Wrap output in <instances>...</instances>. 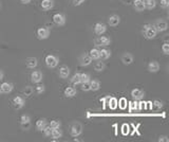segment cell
<instances>
[{"instance_id": "10", "label": "cell", "mask_w": 169, "mask_h": 142, "mask_svg": "<svg viewBox=\"0 0 169 142\" xmlns=\"http://www.w3.org/2000/svg\"><path fill=\"white\" fill-rule=\"evenodd\" d=\"M42 79H43V75H42L41 71L35 70V71H33L31 73V82H32V83L38 84V83H40V82L42 81Z\"/></svg>"}, {"instance_id": "8", "label": "cell", "mask_w": 169, "mask_h": 142, "mask_svg": "<svg viewBox=\"0 0 169 142\" xmlns=\"http://www.w3.org/2000/svg\"><path fill=\"white\" fill-rule=\"evenodd\" d=\"M20 125L22 129L24 131H28L31 126V118H30L29 114H22L20 117Z\"/></svg>"}, {"instance_id": "17", "label": "cell", "mask_w": 169, "mask_h": 142, "mask_svg": "<svg viewBox=\"0 0 169 142\" xmlns=\"http://www.w3.org/2000/svg\"><path fill=\"white\" fill-rule=\"evenodd\" d=\"M147 68L150 73H156V72L160 70V64H159V62H156V61H151V62H149Z\"/></svg>"}, {"instance_id": "33", "label": "cell", "mask_w": 169, "mask_h": 142, "mask_svg": "<svg viewBox=\"0 0 169 142\" xmlns=\"http://www.w3.org/2000/svg\"><path fill=\"white\" fill-rule=\"evenodd\" d=\"M60 125H61V123H60V121H59V120H52L51 122H50V125L49 126L52 129H53V128L60 127Z\"/></svg>"}, {"instance_id": "44", "label": "cell", "mask_w": 169, "mask_h": 142, "mask_svg": "<svg viewBox=\"0 0 169 142\" xmlns=\"http://www.w3.org/2000/svg\"><path fill=\"white\" fill-rule=\"evenodd\" d=\"M3 76H4L3 71H2L1 69H0V81H1V80H3Z\"/></svg>"}, {"instance_id": "28", "label": "cell", "mask_w": 169, "mask_h": 142, "mask_svg": "<svg viewBox=\"0 0 169 142\" xmlns=\"http://www.w3.org/2000/svg\"><path fill=\"white\" fill-rule=\"evenodd\" d=\"M89 55H90L91 58L94 59V61H98L99 59V49H97V48L91 49L90 52H89Z\"/></svg>"}, {"instance_id": "18", "label": "cell", "mask_w": 169, "mask_h": 142, "mask_svg": "<svg viewBox=\"0 0 169 142\" xmlns=\"http://www.w3.org/2000/svg\"><path fill=\"white\" fill-rule=\"evenodd\" d=\"M58 74H59V78L60 79H68L69 75H70V68L68 66H61L59 68V71H58Z\"/></svg>"}, {"instance_id": "13", "label": "cell", "mask_w": 169, "mask_h": 142, "mask_svg": "<svg viewBox=\"0 0 169 142\" xmlns=\"http://www.w3.org/2000/svg\"><path fill=\"white\" fill-rule=\"evenodd\" d=\"M145 96V93H144L142 89H138V88H134L131 90V97L135 100V101H138V100H142Z\"/></svg>"}, {"instance_id": "45", "label": "cell", "mask_w": 169, "mask_h": 142, "mask_svg": "<svg viewBox=\"0 0 169 142\" xmlns=\"http://www.w3.org/2000/svg\"><path fill=\"white\" fill-rule=\"evenodd\" d=\"M0 7H1V3H0Z\"/></svg>"}, {"instance_id": "21", "label": "cell", "mask_w": 169, "mask_h": 142, "mask_svg": "<svg viewBox=\"0 0 169 142\" xmlns=\"http://www.w3.org/2000/svg\"><path fill=\"white\" fill-rule=\"evenodd\" d=\"M110 56H111V51L109 49L103 48L101 50H99V59L106 61V59L110 58Z\"/></svg>"}, {"instance_id": "14", "label": "cell", "mask_w": 169, "mask_h": 142, "mask_svg": "<svg viewBox=\"0 0 169 142\" xmlns=\"http://www.w3.org/2000/svg\"><path fill=\"white\" fill-rule=\"evenodd\" d=\"M92 61H93V59L91 58V56L86 53L83 54V55L79 57V63H80V65L83 67H87V66H89V65H91Z\"/></svg>"}, {"instance_id": "41", "label": "cell", "mask_w": 169, "mask_h": 142, "mask_svg": "<svg viewBox=\"0 0 169 142\" xmlns=\"http://www.w3.org/2000/svg\"><path fill=\"white\" fill-rule=\"evenodd\" d=\"M159 142H168L169 141V138L167 136H160L158 139Z\"/></svg>"}, {"instance_id": "9", "label": "cell", "mask_w": 169, "mask_h": 142, "mask_svg": "<svg viewBox=\"0 0 169 142\" xmlns=\"http://www.w3.org/2000/svg\"><path fill=\"white\" fill-rule=\"evenodd\" d=\"M121 61L122 63L124 65H126V66H129V65H131L133 63L134 61V57L131 53H129V52H125V53L122 54L121 56Z\"/></svg>"}, {"instance_id": "4", "label": "cell", "mask_w": 169, "mask_h": 142, "mask_svg": "<svg viewBox=\"0 0 169 142\" xmlns=\"http://www.w3.org/2000/svg\"><path fill=\"white\" fill-rule=\"evenodd\" d=\"M36 36H37V38L40 39V41L49 38V36H50L49 28H47V27H40V28H38L36 30Z\"/></svg>"}, {"instance_id": "25", "label": "cell", "mask_w": 169, "mask_h": 142, "mask_svg": "<svg viewBox=\"0 0 169 142\" xmlns=\"http://www.w3.org/2000/svg\"><path fill=\"white\" fill-rule=\"evenodd\" d=\"M89 83H90L91 90L97 91V90H99V88H101V82H99L98 80H90Z\"/></svg>"}, {"instance_id": "22", "label": "cell", "mask_w": 169, "mask_h": 142, "mask_svg": "<svg viewBox=\"0 0 169 142\" xmlns=\"http://www.w3.org/2000/svg\"><path fill=\"white\" fill-rule=\"evenodd\" d=\"M76 93H77V91H76V89L74 88V87H67L66 89H64V94L66 96V98H74V97L76 96Z\"/></svg>"}, {"instance_id": "23", "label": "cell", "mask_w": 169, "mask_h": 142, "mask_svg": "<svg viewBox=\"0 0 169 142\" xmlns=\"http://www.w3.org/2000/svg\"><path fill=\"white\" fill-rule=\"evenodd\" d=\"M51 136L52 138L54 139L53 141H56L58 139H60L63 137V131L60 129V127H57V128H53L51 131Z\"/></svg>"}, {"instance_id": "11", "label": "cell", "mask_w": 169, "mask_h": 142, "mask_svg": "<svg viewBox=\"0 0 169 142\" xmlns=\"http://www.w3.org/2000/svg\"><path fill=\"white\" fill-rule=\"evenodd\" d=\"M94 32H95L96 35H103L104 33L107 31V26L103 22H97V24H94Z\"/></svg>"}, {"instance_id": "2", "label": "cell", "mask_w": 169, "mask_h": 142, "mask_svg": "<svg viewBox=\"0 0 169 142\" xmlns=\"http://www.w3.org/2000/svg\"><path fill=\"white\" fill-rule=\"evenodd\" d=\"M83 125H81L80 123H78V122H73V123L70 125V129H69V131H70V135L72 137H74V138H76V137L80 136L81 134H83Z\"/></svg>"}, {"instance_id": "42", "label": "cell", "mask_w": 169, "mask_h": 142, "mask_svg": "<svg viewBox=\"0 0 169 142\" xmlns=\"http://www.w3.org/2000/svg\"><path fill=\"white\" fill-rule=\"evenodd\" d=\"M86 0H73V4L75 6H81Z\"/></svg>"}, {"instance_id": "46", "label": "cell", "mask_w": 169, "mask_h": 142, "mask_svg": "<svg viewBox=\"0 0 169 142\" xmlns=\"http://www.w3.org/2000/svg\"><path fill=\"white\" fill-rule=\"evenodd\" d=\"M0 93H1V90H0Z\"/></svg>"}, {"instance_id": "26", "label": "cell", "mask_w": 169, "mask_h": 142, "mask_svg": "<svg viewBox=\"0 0 169 142\" xmlns=\"http://www.w3.org/2000/svg\"><path fill=\"white\" fill-rule=\"evenodd\" d=\"M80 74H81V73H75V74H74V75L70 79V82H71L72 85H74V86L80 85V83H81Z\"/></svg>"}, {"instance_id": "1", "label": "cell", "mask_w": 169, "mask_h": 142, "mask_svg": "<svg viewBox=\"0 0 169 142\" xmlns=\"http://www.w3.org/2000/svg\"><path fill=\"white\" fill-rule=\"evenodd\" d=\"M143 34L145 36V38L153 39L158 35V31H156V29L155 28L153 24H145L143 27Z\"/></svg>"}, {"instance_id": "12", "label": "cell", "mask_w": 169, "mask_h": 142, "mask_svg": "<svg viewBox=\"0 0 169 142\" xmlns=\"http://www.w3.org/2000/svg\"><path fill=\"white\" fill-rule=\"evenodd\" d=\"M14 89V85L12 83H9V82H4L0 85V90H1L2 93H11Z\"/></svg>"}, {"instance_id": "34", "label": "cell", "mask_w": 169, "mask_h": 142, "mask_svg": "<svg viewBox=\"0 0 169 142\" xmlns=\"http://www.w3.org/2000/svg\"><path fill=\"white\" fill-rule=\"evenodd\" d=\"M117 100L115 98H110V101H109V106H110V108L112 109H115L116 107H117Z\"/></svg>"}, {"instance_id": "27", "label": "cell", "mask_w": 169, "mask_h": 142, "mask_svg": "<svg viewBox=\"0 0 169 142\" xmlns=\"http://www.w3.org/2000/svg\"><path fill=\"white\" fill-rule=\"evenodd\" d=\"M47 125H48V123H47L46 119H39V120H37V122H36V128H37V131H42V129L46 127Z\"/></svg>"}, {"instance_id": "37", "label": "cell", "mask_w": 169, "mask_h": 142, "mask_svg": "<svg viewBox=\"0 0 169 142\" xmlns=\"http://www.w3.org/2000/svg\"><path fill=\"white\" fill-rule=\"evenodd\" d=\"M42 131H43V134H44V136H46V137H50V136H51L52 128L50 127V126L47 125L46 127H44L43 129H42Z\"/></svg>"}, {"instance_id": "7", "label": "cell", "mask_w": 169, "mask_h": 142, "mask_svg": "<svg viewBox=\"0 0 169 142\" xmlns=\"http://www.w3.org/2000/svg\"><path fill=\"white\" fill-rule=\"evenodd\" d=\"M111 44V39L108 36L99 35L98 38L95 39V45L98 47H107Z\"/></svg>"}, {"instance_id": "32", "label": "cell", "mask_w": 169, "mask_h": 142, "mask_svg": "<svg viewBox=\"0 0 169 142\" xmlns=\"http://www.w3.org/2000/svg\"><path fill=\"white\" fill-rule=\"evenodd\" d=\"M44 90H46V88H44V85H43V84L38 83V84H37V86L35 87V91H36V93H38V94L43 93H44Z\"/></svg>"}, {"instance_id": "31", "label": "cell", "mask_w": 169, "mask_h": 142, "mask_svg": "<svg viewBox=\"0 0 169 142\" xmlns=\"http://www.w3.org/2000/svg\"><path fill=\"white\" fill-rule=\"evenodd\" d=\"M80 80H81V83H88V82H90L91 76H90V74L89 73H81L80 74Z\"/></svg>"}, {"instance_id": "20", "label": "cell", "mask_w": 169, "mask_h": 142, "mask_svg": "<svg viewBox=\"0 0 169 142\" xmlns=\"http://www.w3.org/2000/svg\"><path fill=\"white\" fill-rule=\"evenodd\" d=\"M40 6L43 11H49V10L53 9L54 6V1L53 0H41Z\"/></svg>"}, {"instance_id": "19", "label": "cell", "mask_w": 169, "mask_h": 142, "mask_svg": "<svg viewBox=\"0 0 169 142\" xmlns=\"http://www.w3.org/2000/svg\"><path fill=\"white\" fill-rule=\"evenodd\" d=\"M13 104L16 109H21L22 107L24 106V104H26V101H24V99L22 98V97L18 96V97H15L13 99Z\"/></svg>"}, {"instance_id": "40", "label": "cell", "mask_w": 169, "mask_h": 142, "mask_svg": "<svg viewBox=\"0 0 169 142\" xmlns=\"http://www.w3.org/2000/svg\"><path fill=\"white\" fill-rule=\"evenodd\" d=\"M163 106V103L160 101H155V103H153V107H155V109H161Z\"/></svg>"}, {"instance_id": "24", "label": "cell", "mask_w": 169, "mask_h": 142, "mask_svg": "<svg viewBox=\"0 0 169 142\" xmlns=\"http://www.w3.org/2000/svg\"><path fill=\"white\" fill-rule=\"evenodd\" d=\"M26 65L27 67L30 69H34L37 67V65H38V61H37L36 57H29L28 59H27L26 62Z\"/></svg>"}, {"instance_id": "35", "label": "cell", "mask_w": 169, "mask_h": 142, "mask_svg": "<svg viewBox=\"0 0 169 142\" xmlns=\"http://www.w3.org/2000/svg\"><path fill=\"white\" fill-rule=\"evenodd\" d=\"M32 93H33V88L32 87H30V86H27L26 88L23 89V94L26 97H30V96H32Z\"/></svg>"}, {"instance_id": "39", "label": "cell", "mask_w": 169, "mask_h": 142, "mask_svg": "<svg viewBox=\"0 0 169 142\" xmlns=\"http://www.w3.org/2000/svg\"><path fill=\"white\" fill-rule=\"evenodd\" d=\"M160 6H161V7H163V9H168L169 7V0H161Z\"/></svg>"}, {"instance_id": "6", "label": "cell", "mask_w": 169, "mask_h": 142, "mask_svg": "<svg viewBox=\"0 0 169 142\" xmlns=\"http://www.w3.org/2000/svg\"><path fill=\"white\" fill-rule=\"evenodd\" d=\"M155 28L156 29V31L159 32H164L166 31V30L168 29V24L166 20H164V19H158L155 22Z\"/></svg>"}, {"instance_id": "38", "label": "cell", "mask_w": 169, "mask_h": 142, "mask_svg": "<svg viewBox=\"0 0 169 142\" xmlns=\"http://www.w3.org/2000/svg\"><path fill=\"white\" fill-rule=\"evenodd\" d=\"M81 90L83 91H90V83H81Z\"/></svg>"}, {"instance_id": "36", "label": "cell", "mask_w": 169, "mask_h": 142, "mask_svg": "<svg viewBox=\"0 0 169 142\" xmlns=\"http://www.w3.org/2000/svg\"><path fill=\"white\" fill-rule=\"evenodd\" d=\"M162 51L165 55H168L169 54V44L167 43V41L162 45Z\"/></svg>"}, {"instance_id": "16", "label": "cell", "mask_w": 169, "mask_h": 142, "mask_svg": "<svg viewBox=\"0 0 169 142\" xmlns=\"http://www.w3.org/2000/svg\"><path fill=\"white\" fill-rule=\"evenodd\" d=\"M133 7L136 12L145 11V1L144 0H133Z\"/></svg>"}, {"instance_id": "43", "label": "cell", "mask_w": 169, "mask_h": 142, "mask_svg": "<svg viewBox=\"0 0 169 142\" xmlns=\"http://www.w3.org/2000/svg\"><path fill=\"white\" fill-rule=\"evenodd\" d=\"M31 1H32V0H20V2H21L22 4H29Z\"/></svg>"}, {"instance_id": "15", "label": "cell", "mask_w": 169, "mask_h": 142, "mask_svg": "<svg viewBox=\"0 0 169 142\" xmlns=\"http://www.w3.org/2000/svg\"><path fill=\"white\" fill-rule=\"evenodd\" d=\"M120 22H121V17L118 16V15L113 14V15H111V16H109L108 24H109V26H110V27L118 26V24H120Z\"/></svg>"}, {"instance_id": "5", "label": "cell", "mask_w": 169, "mask_h": 142, "mask_svg": "<svg viewBox=\"0 0 169 142\" xmlns=\"http://www.w3.org/2000/svg\"><path fill=\"white\" fill-rule=\"evenodd\" d=\"M52 19H53V22L55 24L59 27H63L66 24V16H64V14L61 13H56L53 15V17H52Z\"/></svg>"}, {"instance_id": "30", "label": "cell", "mask_w": 169, "mask_h": 142, "mask_svg": "<svg viewBox=\"0 0 169 142\" xmlns=\"http://www.w3.org/2000/svg\"><path fill=\"white\" fill-rule=\"evenodd\" d=\"M145 1V7L147 10H153L156 6L155 0H144Z\"/></svg>"}, {"instance_id": "29", "label": "cell", "mask_w": 169, "mask_h": 142, "mask_svg": "<svg viewBox=\"0 0 169 142\" xmlns=\"http://www.w3.org/2000/svg\"><path fill=\"white\" fill-rule=\"evenodd\" d=\"M105 67H106L105 63L98 59V62H96V63L94 64V70H95L96 72H101V71L105 70Z\"/></svg>"}, {"instance_id": "3", "label": "cell", "mask_w": 169, "mask_h": 142, "mask_svg": "<svg viewBox=\"0 0 169 142\" xmlns=\"http://www.w3.org/2000/svg\"><path fill=\"white\" fill-rule=\"evenodd\" d=\"M58 63H59V59L58 57L53 55V54H48L46 57H44V64L48 68H56L58 66Z\"/></svg>"}]
</instances>
